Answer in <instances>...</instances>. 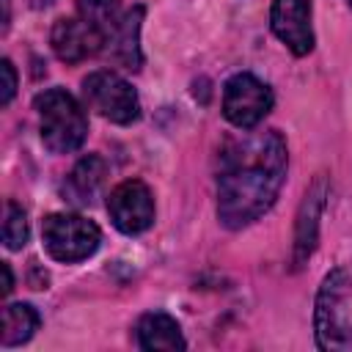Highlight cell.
I'll return each instance as SVG.
<instances>
[{
	"instance_id": "cell-16",
	"label": "cell",
	"mask_w": 352,
	"mask_h": 352,
	"mask_svg": "<svg viewBox=\"0 0 352 352\" xmlns=\"http://www.w3.org/2000/svg\"><path fill=\"white\" fill-rule=\"evenodd\" d=\"M3 242L8 250H19L28 242V217L14 201H6L3 206Z\"/></svg>"
},
{
	"instance_id": "cell-11",
	"label": "cell",
	"mask_w": 352,
	"mask_h": 352,
	"mask_svg": "<svg viewBox=\"0 0 352 352\" xmlns=\"http://www.w3.org/2000/svg\"><path fill=\"white\" fill-rule=\"evenodd\" d=\"M324 179L319 176L314 182V187L305 192V201L300 206V214H297V234H294V267H302L316 245V228H319V214H322V206H324Z\"/></svg>"
},
{
	"instance_id": "cell-2",
	"label": "cell",
	"mask_w": 352,
	"mask_h": 352,
	"mask_svg": "<svg viewBox=\"0 0 352 352\" xmlns=\"http://www.w3.org/2000/svg\"><path fill=\"white\" fill-rule=\"evenodd\" d=\"M36 113H38V129L41 140L52 154H72L82 146L88 135V118L80 107V102L63 91L50 88L36 96Z\"/></svg>"
},
{
	"instance_id": "cell-17",
	"label": "cell",
	"mask_w": 352,
	"mask_h": 352,
	"mask_svg": "<svg viewBox=\"0 0 352 352\" xmlns=\"http://www.w3.org/2000/svg\"><path fill=\"white\" fill-rule=\"evenodd\" d=\"M0 74H3V91H0V102L8 104L14 99V91H16V69L8 58H3L0 63Z\"/></svg>"
},
{
	"instance_id": "cell-21",
	"label": "cell",
	"mask_w": 352,
	"mask_h": 352,
	"mask_svg": "<svg viewBox=\"0 0 352 352\" xmlns=\"http://www.w3.org/2000/svg\"><path fill=\"white\" fill-rule=\"evenodd\" d=\"M346 6H349V8H352V0H346Z\"/></svg>"
},
{
	"instance_id": "cell-12",
	"label": "cell",
	"mask_w": 352,
	"mask_h": 352,
	"mask_svg": "<svg viewBox=\"0 0 352 352\" xmlns=\"http://www.w3.org/2000/svg\"><path fill=\"white\" fill-rule=\"evenodd\" d=\"M138 346L140 349H184L187 341L173 316L151 311L138 322Z\"/></svg>"
},
{
	"instance_id": "cell-7",
	"label": "cell",
	"mask_w": 352,
	"mask_h": 352,
	"mask_svg": "<svg viewBox=\"0 0 352 352\" xmlns=\"http://www.w3.org/2000/svg\"><path fill=\"white\" fill-rule=\"evenodd\" d=\"M110 220L124 234H140L154 223V198L140 179H126L110 190Z\"/></svg>"
},
{
	"instance_id": "cell-8",
	"label": "cell",
	"mask_w": 352,
	"mask_h": 352,
	"mask_svg": "<svg viewBox=\"0 0 352 352\" xmlns=\"http://www.w3.org/2000/svg\"><path fill=\"white\" fill-rule=\"evenodd\" d=\"M50 44H52V52L63 63H80L102 50L104 33L94 28L91 22H85L82 16H60L52 25Z\"/></svg>"
},
{
	"instance_id": "cell-14",
	"label": "cell",
	"mask_w": 352,
	"mask_h": 352,
	"mask_svg": "<svg viewBox=\"0 0 352 352\" xmlns=\"http://www.w3.org/2000/svg\"><path fill=\"white\" fill-rule=\"evenodd\" d=\"M38 330V314L28 302H11L3 308V346H16L33 338Z\"/></svg>"
},
{
	"instance_id": "cell-4",
	"label": "cell",
	"mask_w": 352,
	"mask_h": 352,
	"mask_svg": "<svg viewBox=\"0 0 352 352\" xmlns=\"http://www.w3.org/2000/svg\"><path fill=\"white\" fill-rule=\"evenodd\" d=\"M82 99L91 110L113 124H132L140 116V99L135 88L116 72L99 69L82 80Z\"/></svg>"
},
{
	"instance_id": "cell-6",
	"label": "cell",
	"mask_w": 352,
	"mask_h": 352,
	"mask_svg": "<svg viewBox=\"0 0 352 352\" xmlns=\"http://www.w3.org/2000/svg\"><path fill=\"white\" fill-rule=\"evenodd\" d=\"M272 110V91L256 74H234L223 88V116L239 126L253 129Z\"/></svg>"
},
{
	"instance_id": "cell-19",
	"label": "cell",
	"mask_w": 352,
	"mask_h": 352,
	"mask_svg": "<svg viewBox=\"0 0 352 352\" xmlns=\"http://www.w3.org/2000/svg\"><path fill=\"white\" fill-rule=\"evenodd\" d=\"M50 3H55V0H30V6H33V8H47Z\"/></svg>"
},
{
	"instance_id": "cell-9",
	"label": "cell",
	"mask_w": 352,
	"mask_h": 352,
	"mask_svg": "<svg viewBox=\"0 0 352 352\" xmlns=\"http://www.w3.org/2000/svg\"><path fill=\"white\" fill-rule=\"evenodd\" d=\"M270 25H272V33L294 55H308L314 50L311 3L308 0H272Z\"/></svg>"
},
{
	"instance_id": "cell-5",
	"label": "cell",
	"mask_w": 352,
	"mask_h": 352,
	"mask_svg": "<svg viewBox=\"0 0 352 352\" xmlns=\"http://www.w3.org/2000/svg\"><path fill=\"white\" fill-rule=\"evenodd\" d=\"M44 248L55 261H82L96 253L102 234L96 223L80 217V214H50L41 226Z\"/></svg>"
},
{
	"instance_id": "cell-13",
	"label": "cell",
	"mask_w": 352,
	"mask_h": 352,
	"mask_svg": "<svg viewBox=\"0 0 352 352\" xmlns=\"http://www.w3.org/2000/svg\"><path fill=\"white\" fill-rule=\"evenodd\" d=\"M104 176H107V165H104L102 157H96V154L82 157V160L72 168L69 179H66L69 198H72L74 204H91V201L96 198L99 187L104 184Z\"/></svg>"
},
{
	"instance_id": "cell-10",
	"label": "cell",
	"mask_w": 352,
	"mask_h": 352,
	"mask_svg": "<svg viewBox=\"0 0 352 352\" xmlns=\"http://www.w3.org/2000/svg\"><path fill=\"white\" fill-rule=\"evenodd\" d=\"M140 25H143V6H135L116 22V28L104 38L107 55L118 66L132 69V72H138L140 63H143V55H140Z\"/></svg>"
},
{
	"instance_id": "cell-15",
	"label": "cell",
	"mask_w": 352,
	"mask_h": 352,
	"mask_svg": "<svg viewBox=\"0 0 352 352\" xmlns=\"http://www.w3.org/2000/svg\"><path fill=\"white\" fill-rule=\"evenodd\" d=\"M118 11H121V0H77V14L85 22H91L94 28H99L104 33V38L121 19Z\"/></svg>"
},
{
	"instance_id": "cell-1",
	"label": "cell",
	"mask_w": 352,
	"mask_h": 352,
	"mask_svg": "<svg viewBox=\"0 0 352 352\" xmlns=\"http://www.w3.org/2000/svg\"><path fill=\"white\" fill-rule=\"evenodd\" d=\"M286 143L275 129L245 132L220 151L217 214L226 228H245L278 198L286 179Z\"/></svg>"
},
{
	"instance_id": "cell-18",
	"label": "cell",
	"mask_w": 352,
	"mask_h": 352,
	"mask_svg": "<svg viewBox=\"0 0 352 352\" xmlns=\"http://www.w3.org/2000/svg\"><path fill=\"white\" fill-rule=\"evenodd\" d=\"M0 270H3V294H8V292L14 289V278H11V267H8L6 261H3V267H0Z\"/></svg>"
},
{
	"instance_id": "cell-20",
	"label": "cell",
	"mask_w": 352,
	"mask_h": 352,
	"mask_svg": "<svg viewBox=\"0 0 352 352\" xmlns=\"http://www.w3.org/2000/svg\"><path fill=\"white\" fill-rule=\"evenodd\" d=\"M3 28H8V0H3Z\"/></svg>"
},
{
	"instance_id": "cell-3",
	"label": "cell",
	"mask_w": 352,
	"mask_h": 352,
	"mask_svg": "<svg viewBox=\"0 0 352 352\" xmlns=\"http://www.w3.org/2000/svg\"><path fill=\"white\" fill-rule=\"evenodd\" d=\"M316 344L322 349H352V283L333 270L316 297Z\"/></svg>"
}]
</instances>
